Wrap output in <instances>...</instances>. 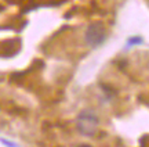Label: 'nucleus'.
<instances>
[{"label":"nucleus","instance_id":"20e7f679","mask_svg":"<svg viewBox=\"0 0 149 147\" xmlns=\"http://www.w3.org/2000/svg\"><path fill=\"white\" fill-rule=\"evenodd\" d=\"M0 142L3 143V144H6V146H8V147H18V146L15 144V143L8 142V140H4V139H0Z\"/></svg>","mask_w":149,"mask_h":147},{"label":"nucleus","instance_id":"f03ea898","mask_svg":"<svg viewBox=\"0 0 149 147\" xmlns=\"http://www.w3.org/2000/svg\"><path fill=\"white\" fill-rule=\"evenodd\" d=\"M107 39V31L102 22H93L88 25L84 33V40L90 47H98L101 46Z\"/></svg>","mask_w":149,"mask_h":147},{"label":"nucleus","instance_id":"f257e3e1","mask_svg":"<svg viewBox=\"0 0 149 147\" xmlns=\"http://www.w3.org/2000/svg\"><path fill=\"white\" fill-rule=\"evenodd\" d=\"M98 124L100 120L94 111L91 110H83L79 115H77V120H76V128L77 131L83 135V136L91 137L94 136L98 131Z\"/></svg>","mask_w":149,"mask_h":147},{"label":"nucleus","instance_id":"39448f33","mask_svg":"<svg viewBox=\"0 0 149 147\" xmlns=\"http://www.w3.org/2000/svg\"><path fill=\"white\" fill-rule=\"evenodd\" d=\"M79 147H91V146H88V144H83V146H79Z\"/></svg>","mask_w":149,"mask_h":147},{"label":"nucleus","instance_id":"7ed1b4c3","mask_svg":"<svg viewBox=\"0 0 149 147\" xmlns=\"http://www.w3.org/2000/svg\"><path fill=\"white\" fill-rule=\"evenodd\" d=\"M142 43V39L139 38V36H133V38H130L127 40V46H135V44H141Z\"/></svg>","mask_w":149,"mask_h":147}]
</instances>
